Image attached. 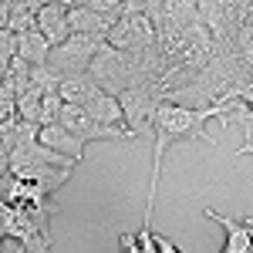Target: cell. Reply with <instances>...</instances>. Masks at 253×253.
Listing matches in <instances>:
<instances>
[{"label":"cell","instance_id":"obj_3","mask_svg":"<svg viewBox=\"0 0 253 253\" xmlns=\"http://www.w3.org/2000/svg\"><path fill=\"white\" fill-rule=\"evenodd\" d=\"M0 233L20 240V247H24L27 253L54 250V243H51V230H44L27 210H20L17 203H3V206H0Z\"/></svg>","mask_w":253,"mask_h":253},{"label":"cell","instance_id":"obj_17","mask_svg":"<svg viewBox=\"0 0 253 253\" xmlns=\"http://www.w3.org/2000/svg\"><path fill=\"white\" fill-rule=\"evenodd\" d=\"M250 223H253V219H250Z\"/></svg>","mask_w":253,"mask_h":253},{"label":"cell","instance_id":"obj_15","mask_svg":"<svg viewBox=\"0 0 253 253\" xmlns=\"http://www.w3.org/2000/svg\"><path fill=\"white\" fill-rule=\"evenodd\" d=\"M58 3H64V7H78L81 0H58Z\"/></svg>","mask_w":253,"mask_h":253},{"label":"cell","instance_id":"obj_11","mask_svg":"<svg viewBox=\"0 0 253 253\" xmlns=\"http://www.w3.org/2000/svg\"><path fill=\"white\" fill-rule=\"evenodd\" d=\"M233 51H236V58H240V68H243V71H247V78L253 81V10L240 20V27H236Z\"/></svg>","mask_w":253,"mask_h":253},{"label":"cell","instance_id":"obj_9","mask_svg":"<svg viewBox=\"0 0 253 253\" xmlns=\"http://www.w3.org/2000/svg\"><path fill=\"white\" fill-rule=\"evenodd\" d=\"M68 20H71V31L105 38V34L112 31V24L118 20V14H105V10L88 7V3H78V7H71V10H68Z\"/></svg>","mask_w":253,"mask_h":253},{"label":"cell","instance_id":"obj_1","mask_svg":"<svg viewBox=\"0 0 253 253\" xmlns=\"http://www.w3.org/2000/svg\"><path fill=\"white\" fill-rule=\"evenodd\" d=\"M240 98H216L213 105H182V101H162L152 115V186H149V199H145V219L142 226H152V206H156V189H159V175H162V159L169 152L172 142L182 138H210L206 125L210 118H223L226 108L236 105Z\"/></svg>","mask_w":253,"mask_h":253},{"label":"cell","instance_id":"obj_13","mask_svg":"<svg viewBox=\"0 0 253 253\" xmlns=\"http://www.w3.org/2000/svg\"><path fill=\"white\" fill-rule=\"evenodd\" d=\"M81 3H88L95 10H105V14H122L125 10V0H81Z\"/></svg>","mask_w":253,"mask_h":253},{"label":"cell","instance_id":"obj_4","mask_svg":"<svg viewBox=\"0 0 253 253\" xmlns=\"http://www.w3.org/2000/svg\"><path fill=\"white\" fill-rule=\"evenodd\" d=\"M108 44H115L122 51H145L159 41V27L156 20L142 10H122L118 20L112 24V31L105 34Z\"/></svg>","mask_w":253,"mask_h":253},{"label":"cell","instance_id":"obj_5","mask_svg":"<svg viewBox=\"0 0 253 253\" xmlns=\"http://www.w3.org/2000/svg\"><path fill=\"white\" fill-rule=\"evenodd\" d=\"M206 219H213L223 226V233H226V243H223V253H253V223L250 219H230V216L216 213V210H203Z\"/></svg>","mask_w":253,"mask_h":253},{"label":"cell","instance_id":"obj_14","mask_svg":"<svg viewBox=\"0 0 253 253\" xmlns=\"http://www.w3.org/2000/svg\"><path fill=\"white\" fill-rule=\"evenodd\" d=\"M7 24H10V3H7V0H0V31H3Z\"/></svg>","mask_w":253,"mask_h":253},{"label":"cell","instance_id":"obj_8","mask_svg":"<svg viewBox=\"0 0 253 253\" xmlns=\"http://www.w3.org/2000/svg\"><path fill=\"white\" fill-rule=\"evenodd\" d=\"M68 10H71V7H64V3H58V0H47V3L38 10V27L44 31V38L51 41V47H54V44H61V41L71 34Z\"/></svg>","mask_w":253,"mask_h":253},{"label":"cell","instance_id":"obj_6","mask_svg":"<svg viewBox=\"0 0 253 253\" xmlns=\"http://www.w3.org/2000/svg\"><path fill=\"white\" fill-rule=\"evenodd\" d=\"M38 138L47 145V149H54V152H64V156H71V159H84V138H78L68 125H61V122H51V125H41V132Z\"/></svg>","mask_w":253,"mask_h":253},{"label":"cell","instance_id":"obj_10","mask_svg":"<svg viewBox=\"0 0 253 253\" xmlns=\"http://www.w3.org/2000/svg\"><path fill=\"white\" fill-rule=\"evenodd\" d=\"M47 54H51V41L44 38L41 27H31V31L17 34V58L31 61V64H47Z\"/></svg>","mask_w":253,"mask_h":253},{"label":"cell","instance_id":"obj_16","mask_svg":"<svg viewBox=\"0 0 253 253\" xmlns=\"http://www.w3.org/2000/svg\"><path fill=\"white\" fill-rule=\"evenodd\" d=\"M3 247H7V236H3V233H0V250H3Z\"/></svg>","mask_w":253,"mask_h":253},{"label":"cell","instance_id":"obj_7","mask_svg":"<svg viewBox=\"0 0 253 253\" xmlns=\"http://www.w3.org/2000/svg\"><path fill=\"white\" fill-rule=\"evenodd\" d=\"M71 172H75V169H68V166H51V162H27V166H14V175L38 182V186H44L47 193H58L61 186L71 179Z\"/></svg>","mask_w":253,"mask_h":253},{"label":"cell","instance_id":"obj_12","mask_svg":"<svg viewBox=\"0 0 253 253\" xmlns=\"http://www.w3.org/2000/svg\"><path fill=\"white\" fill-rule=\"evenodd\" d=\"M132 10H142V14H149V17L156 20V27L162 24V10H166V0H135V7Z\"/></svg>","mask_w":253,"mask_h":253},{"label":"cell","instance_id":"obj_2","mask_svg":"<svg viewBox=\"0 0 253 253\" xmlns=\"http://www.w3.org/2000/svg\"><path fill=\"white\" fill-rule=\"evenodd\" d=\"M101 41H105V38H98V34L71 31L61 44L51 47V54H47V68L58 71V75H78V71H88V68H91V58H95L98 47H101Z\"/></svg>","mask_w":253,"mask_h":253}]
</instances>
